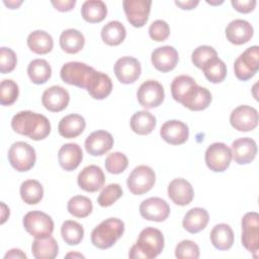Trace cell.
Returning a JSON list of instances; mask_svg holds the SVG:
<instances>
[{
	"label": "cell",
	"instance_id": "1",
	"mask_svg": "<svg viewBox=\"0 0 259 259\" xmlns=\"http://www.w3.org/2000/svg\"><path fill=\"white\" fill-rule=\"evenodd\" d=\"M12 130L33 141L46 139L51 133V122L45 115L30 110L17 112L11 119Z\"/></svg>",
	"mask_w": 259,
	"mask_h": 259
},
{
	"label": "cell",
	"instance_id": "2",
	"mask_svg": "<svg viewBox=\"0 0 259 259\" xmlns=\"http://www.w3.org/2000/svg\"><path fill=\"white\" fill-rule=\"evenodd\" d=\"M164 249V236L156 228H146L141 231L135 245L132 246L128 257L132 259H152Z\"/></svg>",
	"mask_w": 259,
	"mask_h": 259
},
{
	"label": "cell",
	"instance_id": "3",
	"mask_svg": "<svg viewBox=\"0 0 259 259\" xmlns=\"http://www.w3.org/2000/svg\"><path fill=\"white\" fill-rule=\"evenodd\" d=\"M123 232V222L117 218H109L93 229L91 232V242L99 249H108L121 238Z\"/></svg>",
	"mask_w": 259,
	"mask_h": 259
},
{
	"label": "cell",
	"instance_id": "4",
	"mask_svg": "<svg viewBox=\"0 0 259 259\" xmlns=\"http://www.w3.org/2000/svg\"><path fill=\"white\" fill-rule=\"evenodd\" d=\"M36 160L35 150L25 142H15L8 151V161L10 165L18 172L30 170Z\"/></svg>",
	"mask_w": 259,
	"mask_h": 259
},
{
	"label": "cell",
	"instance_id": "5",
	"mask_svg": "<svg viewBox=\"0 0 259 259\" xmlns=\"http://www.w3.org/2000/svg\"><path fill=\"white\" fill-rule=\"evenodd\" d=\"M25 231L34 238H45L53 234L54 222L46 212L32 210L27 212L22 220Z\"/></svg>",
	"mask_w": 259,
	"mask_h": 259
},
{
	"label": "cell",
	"instance_id": "6",
	"mask_svg": "<svg viewBox=\"0 0 259 259\" xmlns=\"http://www.w3.org/2000/svg\"><path fill=\"white\" fill-rule=\"evenodd\" d=\"M155 181L154 170L147 165H139L128 175L126 185L133 194L142 195L153 188Z\"/></svg>",
	"mask_w": 259,
	"mask_h": 259
},
{
	"label": "cell",
	"instance_id": "7",
	"mask_svg": "<svg viewBox=\"0 0 259 259\" xmlns=\"http://www.w3.org/2000/svg\"><path fill=\"white\" fill-rule=\"evenodd\" d=\"M259 69V48L253 46L244 51L234 63V72L241 81L251 79Z\"/></svg>",
	"mask_w": 259,
	"mask_h": 259
},
{
	"label": "cell",
	"instance_id": "8",
	"mask_svg": "<svg viewBox=\"0 0 259 259\" xmlns=\"http://www.w3.org/2000/svg\"><path fill=\"white\" fill-rule=\"evenodd\" d=\"M94 71V68L85 63L69 62L61 68L60 76L65 83L86 89L88 80Z\"/></svg>",
	"mask_w": 259,
	"mask_h": 259
},
{
	"label": "cell",
	"instance_id": "9",
	"mask_svg": "<svg viewBox=\"0 0 259 259\" xmlns=\"http://www.w3.org/2000/svg\"><path fill=\"white\" fill-rule=\"evenodd\" d=\"M242 244L254 257L259 252V214L250 211L242 218Z\"/></svg>",
	"mask_w": 259,
	"mask_h": 259
},
{
	"label": "cell",
	"instance_id": "10",
	"mask_svg": "<svg viewBox=\"0 0 259 259\" xmlns=\"http://www.w3.org/2000/svg\"><path fill=\"white\" fill-rule=\"evenodd\" d=\"M206 166L213 172H224L232 161L231 149L224 143H213L207 147L204 155Z\"/></svg>",
	"mask_w": 259,
	"mask_h": 259
},
{
	"label": "cell",
	"instance_id": "11",
	"mask_svg": "<svg viewBox=\"0 0 259 259\" xmlns=\"http://www.w3.org/2000/svg\"><path fill=\"white\" fill-rule=\"evenodd\" d=\"M137 97L143 107L151 109L159 106L164 101V88L162 84L156 80H147L140 85Z\"/></svg>",
	"mask_w": 259,
	"mask_h": 259
},
{
	"label": "cell",
	"instance_id": "12",
	"mask_svg": "<svg viewBox=\"0 0 259 259\" xmlns=\"http://www.w3.org/2000/svg\"><path fill=\"white\" fill-rule=\"evenodd\" d=\"M151 5V0H124L122 2L126 19L135 27H142L147 23Z\"/></svg>",
	"mask_w": 259,
	"mask_h": 259
},
{
	"label": "cell",
	"instance_id": "13",
	"mask_svg": "<svg viewBox=\"0 0 259 259\" xmlns=\"http://www.w3.org/2000/svg\"><path fill=\"white\" fill-rule=\"evenodd\" d=\"M230 122L239 132L253 131L258 124V111L252 106L240 105L231 112Z\"/></svg>",
	"mask_w": 259,
	"mask_h": 259
},
{
	"label": "cell",
	"instance_id": "14",
	"mask_svg": "<svg viewBox=\"0 0 259 259\" xmlns=\"http://www.w3.org/2000/svg\"><path fill=\"white\" fill-rule=\"evenodd\" d=\"M113 71L120 83L132 84L139 79L142 73V67L136 58L124 56L115 62Z\"/></svg>",
	"mask_w": 259,
	"mask_h": 259
},
{
	"label": "cell",
	"instance_id": "15",
	"mask_svg": "<svg viewBox=\"0 0 259 259\" xmlns=\"http://www.w3.org/2000/svg\"><path fill=\"white\" fill-rule=\"evenodd\" d=\"M141 215L148 221L163 222L170 214V206L160 197H150L140 204Z\"/></svg>",
	"mask_w": 259,
	"mask_h": 259
},
{
	"label": "cell",
	"instance_id": "16",
	"mask_svg": "<svg viewBox=\"0 0 259 259\" xmlns=\"http://www.w3.org/2000/svg\"><path fill=\"white\" fill-rule=\"evenodd\" d=\"M70 101L69 92L59 85H54L47 88L41 96V103L46 109L52 112L64 110Z\"/></svg>",
	"mask_w": 259,
	"mask_h": 259
},
{
	"label": "cell",
	"instance_id": "17",
	"mask_svg": "<svg viewBox=\"0 0 259 259\" xmlns=\"http://www.w3.org/2000/svg\"><path fill=\"white\" fill-rule=\"evenodd\" d=\"M77 182L81 189L87 192H96L104 185L105 176L99 166L89 165L78 174Z\"/></svg>",
	"mask_w": 259,
	"mask_h": 259
},
{
	"label": "cell",
	"instance_id": "18",
	"mask_svg": "<svg viewBox=\"0 0 259 259\" xmlns=\"http://www.w3.org/2000/svg\"><path fill=\"white\" fill-rule=\"evenodd\" d=\"M179 60L176 49L172 46H163L155 49L151 55V61L155 69L162 73L172 71Z\"/></svg>",
	"mask_w": 259,
	"mask_h": 259
},
{
	"label": "cell",
	"instance_id": "19",
	"mask_svg": "<svg viewBox=\"0 0 259 259\" xmlns=\"http://www.w3.org/2000/svg\"><path fill=\"white\" fill-rule=\"evenodd\" d=\"M160 136L170 145H181L187 141L189 130L183 121L171 119L163 123L160 128Z\"/></svg>",
	"mask_w": 259,
	"mask_h": 259
},
{
	"label": "cell",
	"instance_id": "20",
	"mask_svg": "<svg viewBox=\"0 0 259 259\" xmlns=\"http://www.w3.org/2000/svg\"><path fill=\"white\" fill-rule=\"evenodd\" d=\"M210 102L211 93L205 87H201L197 84L191 87L180 101L183 106L192 111L203 110L208 107Z\"/></svg>",
	"mask_w": 259,
	"mask_h": 259
},
{
	"label": "cell",
	"instance_id": "21",
	"mask_svg": "<svg viewBox=\"0 0 259 259\" xmlns=\"http://www.w3.org/2000/svg\"><path fill=\"white\" fill-rule=\"evenodd\" d=\"M232 158L236 163L245 165L251 163L257 154V144L251 138H240L232 143Z\"/></svg>",
	"mask_w": 259,
	"mask_h": 259
},
{
	"label": "cell",
	"instance_id": "22",
	"mask_svg": "<svg viewBox=\"0 0 259 259\" xmlns=\"http://www.w3.org/2000/svg\"><path fill=\"white\" fill-rule=\"evenodd\" d=\"M113 146V138L106 131H95L85 140V149L92 156H102Z\"/></svg>",
	"mask_w": 259,
	"mask_h": 259
},
{
	"label": "cell",
	"instance_id": "23",
	"mask_svg": "<svg viewBox=\"0 0 259 259\" xmlns=\"http://www.w3.org/2000/svg\"><path fill=\"white\" fill-rule=\"evenodd\" d=\"M254 34L253 26L244 19L232 20L226 27L227 39L234 45L240 46L248 42Z\"/></svg>",
	"mask_w": 259,
	"mask_h": 259
},
{
	"label": "cell",
	"instance_id": "24",
	"mask_svg": "<svg viewBox=\"0 0 259 259\" xmlns=\"http://www.w3.org/2000/svg\"><path fill=\"white\" fill-rule=\"evenodd\" d=\"M86 90L93 99H104L111 93V79L108 75L95 70L88 80Z\"/></svg>",
	"mask_w": 259,
	"mask_h": 259
},
{
	"label": "cell",
	"instance_id": "25",
	"mask_svg": "<svg viewBox=\"0 0 259 259\" xmlns=\"http://www.w3.org/2000/svg\"><path fill=\"white\" fill-rule=\"evenodd\" d=\"M168 196L175 204L184 206L192 201L194 191L192 185L187 180L176 178L168 185Z\"/></svg>",
	"mask_w": 259,
	"mask_h": 259
},
{
	"label": "cell",
	"instance_id": "26",
	"mask_svg": "<svg viewBox=\"0 0 259 259\" xmlns=\"http://www.w3.org/2000/svg\"><path fill=\"white\" fill-rule=\"evenodd\" d=\"M82 149L76 143H68L63 145L58 153L59 164L65 171L75 170L82 162Z\"/></svg>",
	"mask_w": 259,
	"mask_h": 259
},
{
	"label": "cell",
	"instance_id": "27",
	"mask_svg": "<svg viewBox=\"0 0 259 259\" xmlns=\"http://www.w3.org/2000/svg\"><path fill=\"white\" fill-rule=\"evenodd\" d=\"M86 126V121L83 116L72 113L64 116L58 125L59 134L66 139H73L83 133Z\"/></svg>",
	"mask_w": 259,
	"mask_h": 259
},
{
	"label": "cell",
	"instance_id": "28",
	"mask_svg": "<svg viewBox=\"0 0 259 259\" xmlns=\"http://www.w3.org/2000/svg\"><path fill=\"white\" fill-rule=\"evenodd\" d=\"M209 220L206 209L201 207H193L189 209L182 221L183 228L190 234H196L202 231Z\"/></svg>",
	"mask_w": 259,
	"mask_h": 259
},
{
	"label": "cell",
	"instance_id": "29",
	"mask_svg": "<svg viewBox=\"0 0 259 259\" xmlns=\"http://www.w3.org/2000/svg\"><path fill=\"white\" fill-rule=\"evenodd\" d=\"M31 252L36 259H54L59 253V246L52 236L35 238L31 244Z\"/></svg>",
	"mask_w": 259,
	"mask_h": 259
},
{
	"label": "cell",
	"instance_id": "30",
	"mask_svg": "<svg viewBox=\"0 0 259 259\" xmlns=\"http://www.w3.org/2000/svg\"><path fill=\"white\" fill-rule=\"evenodd\" d=\"M210 242L218 250H229L234 244V232L227 224L215 225L210 232Z\"/></svg>",
	"mask_w": 259,
	"mask_h": 259
},
{
	"label": "cell",
	"instance_id": "31",
	"mask_svg": "<svg viewBox=\"0 0 259 259\" xmlns=\"http://www.w3.org/2000/svg\"><path fill=\"white\" fill-rule=\"evenodd\" d=\"M156 117L147 110H140L133 114L130 120L131 128L134 133L145 136L151 134L156 127Z\"/></svg>",
	"mask_w": 259,
	"mask_h": 259
},
{
	"label": "cell",
	"instance_id": "32",
	"mask_svg": "<svg viewBox=\"0 0 259 259\" xmlns=\"http://www.w3.org/2000/svg\"><path fill=\"white\" fill-rule=\"evenodd\" d=\"M60 47L68 54L79 53L85 45V38L82 32L75 28L65 29L60 35Z\"/></svg>",
	"mask_w": 259,
	"mask_h": 259
},
{
	"label": "cell",
	"instance_id": "33",
	"mask_svg": "<svg viewBox=\"0 0 259 259\" xmlns=\"http://www.w3.org/2000/svg\"><path fill=\"white\" fill-rule=\"evenodd\" d=\"M29 50L37 55H46L53 50L54 40L51 34L45 30H34L27 36Z\"/></svg>",
	"mask_w": 259,
	"mask_h": 259
},
{
	"label": "cell",
	"instance_id": "34",
	"mask_svg": "<svg viewBox=\"0 0 259 259\" xmlns=\"http://www.w3.org/2000/svg\"><path fill=\"white\" fill-rule=\"evenodd\" d=\"M107 14V8L101 0H87L82 4L81 15L83 19L90 23L101 22Z\"/></svg>",
	"mask_w": 259,
	"mask_h": 259
},
{
	"label": "cell",
	"instance_id": "35",
	"mask_svg": "<svg viewBox=\"0 0 259 259\" xmlns=\"http://www.w3.org/2000/svg\"><path fill=\"white\" fill-rule=\"evenodd\" d=\"M126 30L124 25L117 20L107 22L101 29V38L108 46L120 45L124 40Z\"/></svg>",
	"mask_w": 259,
	"mask_h": 259
},
{
	"label": "cell",
	"instance_id": "36",
	"mask_svg": "<svg viewBox=\"0 0 259 259\" xmlns=\"http://www.w3.org/2000/svg\"><path fill=\"white\" fill-rule=\"evenodd\" d=\"M27 75L32 83L45 84L52 76V68L44 59H34L27 66Z\"/></svg>",
	"mask_w": 259,
	"mask_h": 259
},
{
	"label": "cell",
	"instance_id": "37",
	"mask_svg": "<svg viewBox=\"0 0 259 259\" xmlns=\"http://www.w3.org/2000/svg\"><path fill=\"white\" fill-rule=\"evenodd\" d=\"M201 70L205 78L211 83H221L227 76V66L224 61L218 57L208 60Z\"/></svg>",
	"mask_w": 259,
	"mask_h": 259
},
{
	"label": "cell",
	"instance_id": "38",
	"mask_svg": "<svg viewBox=\"0 0 259 259\" xmlns=\"http://www.w3.org/2000/svg\"><path fill=\"white\" fill-rule=\"evenodd\" d=\"M20 196L27 204L38 203L44 196L42 185L35 179H28L20 185Z\"/></svg>",
	"mask_w": 259,
	"mask_h": 259
},
{
	"label": "cell",
	"instance_id": "39",
	"mask_svg": "<svg viewBox=\"0 0 259 259\" xmlns=\"http://www.w3.org/2000/svg\"><path fill=\"white\" fill-rule=\"evenodd\" d=\"M62 238L70 246H75L81 243L84 237L83 227L75 221H65L61 227Z\"/></svg>",
	"mask_w": 259,
	"mask_h": 259
},
{
	"label": "cell",
	"instance_id": "40",
	"mask_svg": "<svg viewBox=\"0 0 259 259\" xmlns=\"http://www.w3.org/2000/svg\"><path fill=\"white\" fill-rule=\"evenodd\" d=\"M68 211L76 218H86L93 209L92 201L84 195H75L71 197L67 204Z\"/></svg>",
	"mask_w": 259,
	"mask_h": 259
},
{
	"label": "cell",
	"instance_id": "41",
	"mask_svg": "<svg viewBox=\"0 0 259 259\" xmlns=\"http://www.w3.org/2000/svg\"><path fill=\"white\" fill-rule=\"evenodd\" d=\"M195 84V80L190 76L180 75L175 77L171 83V94L173 99L180 103L186 92Z\"/></svg>",
	"mask_w": 259,
	"mask_h": 259
},
{
	"label": "cell",
	"instance_id": "42",
	"mask_svg": "<svg viewBox=\"0 0 259 259\" xmlns=\"http://www.w3.org/2000/svg\"><path fill=\"white\" fill-rule=\"evenodd\" d=\"M19 94L18 85L11 79H4L0 84V103L4 106L12 105Z\"/></svg>",
	"mask_w": 259,
	"mask_h": 259
},
{
	"label": "cell",
	"instance_id": "43",
	"mask_svg": "<svg viewBox=\"0 0 259 259\" xmlns=\"http://www.w3.org/2000/svg\"><path fill=\"white\" fill-rule=\"evenodd\" d=\"M122 196V188L117 183H111L106 185L100 192L97 202L102 207L112 205L118 198Z\"/></svg>",
	"mask_w": 259,
	"mask_h": 259
},
{
	"label": "cell",
	"instance_id": "44",
	"mask_svg": "<svg viewBox=\"0 0 259 259\" xmlns=\"http://www.w3.org/2000/svg\"><path fill=\"white\" fill-rule=\"evenodd\" d=\"M104 165H105V169L109 173L119 174L126 169L128 165V160L123 153L113 152L107 155Z\"/></svg>",
	"mask_w": 259,
	"mask_h": 259
},
{
	"label": "cell",
	"instance_id": "45",
	"mask_svg": "<svg viewBox=\"0 0 259 259\" xmlns=\"http://www.w3.org/2000/svg\"><path fill=\"white\" fill-rule=\"evenodd\" d=\"M175 256L178 259H196L199 257V247L193 241L183 240L176 245Z\"/></svg>",
	"mask_w": 259,
	"mask_h": 259
},
{
	"label": "cell",
	"instance_id": "46",
	"mask_svg": "<svg viewBox=\"0 0 259 259\" xmlns=\"http://www.w3.org/2000/svg\"><path fill=\"white\" fill-rule=\"evenodd\" d=\"M214 57H218V53L212 47L199 46L196 49H194V51L192 52L191 61L196 68L202 69L203 65L208 60H210L211 58H214Z\"/></svg>",
	"mask_w": 259,
	"mask_h": 259
},
{
	"label": "cell",
	"instance_id": "47",
	"mask_svg": "<svg viewBox=\"0 0 259 259\" xmlns=\"http://www.w3.org/2000/svg\"><path fill=\"white\" fill-rule=\"evenodd\" d=\"M17 64V57L10 48L2 47L0 49V71L2 74L12 72Z\"/></svg>",
	"mask_w": 259,
	"mask_h": 259
},
{
	"label": "cell",
	"instance_id": "48",
	"mask_svg": "<svg viewBox=\"0 0 259 259\" xmlns=\"http://www.w3.org/2000/svg\"><path fill=\"white\" fill-rule=\"evenodd\" d=\"M149 35L155 41H164L170 35L169 24L162 19L155 20L149 27Z\"/></svg>",
	"mask_w": 259,
	"mask_h": 259
},
{
	"label": "cell",
	"instance_id": "49",
	"mask_svg": "<svg viewBox=\"0 0 259 259\" xmlns=\"http://www.w3.org/2000/svg\"><path fill=\"white\" fill-rule=\"evenodd\" d=\"M231 3L234 9L241 13H249L253 11L256 6L255 0H232Z\"/></svg>",
	"mask_w": 259,
	"mask_h": 259
},
{
	"label": "cell",
	"instance_id": "50",
	"mask_svg": "<svg viewBox=\"0 0 259 259\" xmlns=\"http://www.w3.org/2000/svg\"><path fill=\"white\" fill-rule=\"evenodd\" d=\"M53 4V6L61 11V12H66V11H70L73 9V7L76 4L75 0H57V1H52L51 2Z\"/></svg>",
	"mask_w": 259,
	"mask_h": 259
},
{
	"label": "cell",
	"instance_id": "51",
	"mask_svg": "<svg viewBox=\"0 0 259 259\" xmlns=\"http://www.w3.org/2000/svg\"><path fill=\"white\" fill-rule=\"evenodd\" d=\"M199 1L198 0H187V1H175V4L179 6L181 9H186V10H191L195 8L198 5Z\"/></svg>",
	"mask_w": 259,
	"mask_h": 259
},
{
	"label": "cell",
	"instance_id": "52",
	"mask_svg": "<svg viewBox=\"0 0 259 259\" xmlns=\"http://www.w3.org/2000/svg\"><path fill=\"white\" fill-rule=\"evenodd\" d=\"M4 258L7 259V258H22V259H26L27 256L24 252H22L20 249H16V248H13L11 250H9L5 255H4Z\"/></svg>",
	"mask_w": 259,
	"mask_h": 259
},
{
	"label": "cell",
	"instance_id": "53",
	"mask_svg": "<svg viewBox=\"0 0 259 259\" xmlns=\"http://www.w3.org/2000/svg\"><path fill=\"white\" fill-rule=\"evenodd\" d=\"M9 217V207L4 203L1 202V224H4Z\"/></svg>",
	"mask_w": 259,
	"mask_h": 259
},
{
	"label": "cell",
	"instance_id": "54",
	"mask_svg": "<svg viewBox=\"0 0 259 259\" xmlns=\"http://www.w3.org/2000/svg\"><path fill=\"white\" fill-rule=\"evenodd\" d=\"M4 4L10 9H15V8H18L22 4V1L21 0H18V1H4Z\"/></svg>",
	"mask_w": 259,
	"mask_h": 259
},
{
	"label": "cell",
	"instance_id": "55",
	"mask_svg": "<svg viewBox=\"0 0 259 259\" xmlns=\"http://www.w3.org/2000/svg\"><path fill=\"white\" fill-rule=\"evenodd\" d=\"M66 257L67 258H70V257H72V258H84V255H82V254H80V253H73V252H71V253H68L67 255H66Z\"/></svg>",
	"mask_w": 259,
	"mask_h": 259
},
{
	"label": "cell",
	"instance_id": "56",
	"mask_svg": "<svg viewBox=\"0 0 259 259\" xmlns=\"http://www.w3.org/2000/svg\"><path fill=\"white\" fill-rule=\"evenodd\" d=\"M207 3H209V4H222L223 3V1H220V2H210V1H206Z\"/></svg>",
	"mask_w": 259,
	"mask_h": 259
}]
</instances>
